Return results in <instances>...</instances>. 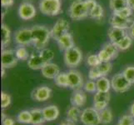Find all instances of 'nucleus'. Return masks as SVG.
I'll return each instance as SVG.
<instances>
[{
	"mask_svg": "<svg viewBox=\"0 0 134 125\" xmlns=\"http://www.w3.org/2000/svg\"><path fill=\"white\" fill-rule=\"evenodd\" d=\"M127 4L128 7H130L134 11V0H127Z\"/></svg>",
	"mask_w": 134,
	"mask_h": 125,
	"instance_id": "obj_48",
	"label": "nucleus"
},
{
	"mask_svg": "<svg viewBox=\"0 0 134 125\" xmlns=\"http://www.w3.org/2000/svg\"><path fill=\"white\" fill-rule=\"evenodd\" d=\"M14 0H1V5L3 8H9L13 5Z\"/></svg>",
	"mask_w": 134,
	"mask_h": 125,
	"instance_id": "obj_44",
	"label": "nucleus"
},
{
	"mask_svg": "<svg viewBox=\"0 0 134 125\" xmlns=\"http://www.w3.org/2000/svg\"><path fill=\"white\" fill-rule=\"evenodd\" d=\"M109 24L112 27L128 30L130 29V27L134 24V18L131 17L129 18H123L116 14V13H113L109 19Z\"/></svg>",
	"mask_w": 134,
	"mask_h": 125,
	"instance_id": "obj_10",
	"label": "nucleus"
},
{
	"mask_svg": "<svg viewBox=\"0 0 134 125\" xmlns=\"http://www.w3.org/2000/svg\"><path fill=\"white\" fill-rule=\"evenodd\" d=\"M17 120L18 123H31L32 122V115H31V112L27 110H24L18 113V117H17Z\"/></svg>",
	"mask_w": 134,
	"mask_h": 125,
	"instance_id": "obj_29",
	"label": "nucleus"
},
{
	"mask_svg": "<svg viewBox=\"0 0 134 125\" xmlns=\"http://www.w3.org/2000/svg\"><path fill=\"white\" fill-rule=\"evenodd\" d=\"M39 125H42V124H39Z\"/></svg>",
	"mask_w": 134,
	"mask_h": 125,
	"instance_id": "obj_52",
	"label": "nucleus"
},
{
	"mask_svg": "<svg viewBox=\"0 0 134 125\" xmlns=\"http://www.w3.org/2000/svg\"><path fill=\"white\" fill-rule=\"evenodd\" d=\"M83 89L87 93H97L98 92L96 82H94L93 80H91V79L85 83L83 86Z\"/></svg>",
	"mask_w": 134,
	"mask_h": 125,
	"instance_id": "obj_39",
	"label": "nucleus"
},
{
	"mask_svg": "<svg viewBox=\"0 0 134 125\" xmlns=\"http://www.w3.org/2000/svg\"><path fill=\"white\" fill-rule=\"evenodd\" d=\"M130 114L134 118V103L131 105V107H130Z\"/></svg>",
	"mask_w": 134,
	"mask_h": 125,
	"instance_id": "obj_49",
	"label": "nucleus"
},
{
	"mask_svg": "<svg viewBox=\"0 0 134 125\" xmlns=\"http://www.w3.org/2000/svg\"><path fill=\"white\" fill-rule=\"evenodd\" d=\"M127 6V0H109V7L113 12H118Z\"/></svg>",
	"mask_w": 134,
	"mask_h": 125,
	"instance_id": "obj_25",
	"label": "nucleus"
},
{
	"mask_svg": "<svg viewBox=\"0 0 134 125\" xmlns=\"http://www.w3.org/2000/svg\"><path fill=\"white\" fill-rule=\"evenodd\" d=\"M108 102H94L93 103V108L98 110V112L105 109L106 108H108Z\"/></svg>",
	"mask_w": 134,
	"mask_h": 125,
	"instance_id": "obj_43",
	"label": "nucleus"
},
{
	"mask_svg": "<svg viewBox=\"0 0 134 125\" xmlns=\"http://www.w3.org/2000/svg\"><path fill=\"white\" fill-rule=\"evenodd\" d=\"M132 41H133V39L127 34L125 38H123L121 41L118 42V43L117 44H115V45L118 47L119 51H125V50L128 49L132 46Z\"/></svg>",
	"mask_w": 134,
	"mask_h": 125,
	"instance_id": "obj_28",
	"label": "nucleus"
},
{
	"mask_svg": "<svg viewBox=\"0 0 134 125\" xmlns=\"http://www.w3.org/2000/svg\"><path fill=\"white\" fill-rule=\"evenodd\" d=\"M58 45L59 48L63 50V51H67L68 49L72 48V47H74V41H73V38H72V35L68 32V33L63 34L61 37L56 40Z\"/></svg>",
	"mask_w": 134,
	"mask_h": 125,
	"instance_id": "obj_15",
	"label": "nucleus"
},
{
	"mask_svg": "<svg viewBox=\"0 0 134 125\" xmlns=\"http://www.w3.org/2000/svg\"><path fill=\"white\" fill-rule=\"evenodd\" d=\"M14 51H15V54H16L17 58L18 60H21V61H25V60H27L30 56L29 53V51L27 50L25 46L18 45V47H17Z\"/></svg>",
	"mask_w": 134,
	"mask_h": 125,
	"instance_id": "obj_27",
	"label": "nucleus"
},
{
	"mask_svg": "<svg viewBox=\"0 0 134 125\" xmlns=\"http://www.w3.org/2000/svg\"><path fill=\"white\" fill-rule=\"evenodd\" d=\"M52 94V89L48 86H40L32 92L31 97L32 99L38 102H44L50 99Z\"/></svg>",
	"mask_w": 134,
	"mask_h": 125,
	"instance_id": "obj_13",
	"label": "nucleus"
},
{
	"mask_svg": "<svg viewBox=\"0 0 134 125\" xmlns=\"http://www.w3.org/2000/svg\"><path fill=\"white\" fill-rule=\"evenodd\" d=\"M55 84L58 87L67 88L68 87V73L63 72L58 73V75L54 78Z\"/></svg>",
	"mask_w": 134,
	"mask_h": 125,
	"instance_id": "obj_26",
	"label": "nucleus"
},
{
	"mask_svg": "<svg viewBox=\"0 0 134 125\" xmlns=\"http://www.w3.org/2000/svg\"><path fill=\"white\" fill-rule=\"evenodd\" d=\"M18 59L16 57L15 51L12 49H3L2 51V67L11 68L15 67Z\"/></svg>",
	"mask_w": 134,
	"mask_h": 125,
	"instance_id": "obj_12",
	"label": "nucleus"
},
{
	"mask_svg": "<svg viewBox=\"0 0 134 125\" xmlns=\"http://www.w3.org/2000/svg\"><path fill=\"white\" fill-rule=\"evenodd\" d=\"M74 123H73V122L70 121V120L67 119L66 121H63V122H62V123H60L59 125H75Z\"/></svg>",
	"mask_w": 134,
	"mask_h": 125,
	"instance_id": "obj_47",
	"label": "nucleus"
},
{
	"mask_svg": "<svg viewBox=\"0 0 134 125\" xmlns=\"http://www.w3.org/2000/svg\"><path fill=\"white\" fill-rule=\"evenodd\" d=\"M87 102V95L82 89L76 90L71 97V104L76 107H82Z\"/></svg>",
	"mask_w": 134,
	"mask_h": 125,
	"instance_id": "obj_19",
	"label": "nucleus"
},
{
	"mask_svg": "<svg viewBox=\"0 0 134 125\" xmlns=\"http://www.w3.org/2000/svg\"><path fill=\"white\" fill-rule=\"evenodd\" d=\"M1 99H2V108H6L11 104V96L5 92H2L1 94Z\"/></svg>",
	"mask_w": 134,
	"mask_h": 125,
	"instance_id": "obj_40",
	"label": "nucleus"
},
{
	"mask_svg": "<svg viewBox=\"0 0 134 125\" xmlns=\"http://www.w3.org/2000/svg\"><path fill=\"white\" fill-rule=\"evenodd\" d=\"M31 29L33 34V44L35 48L38 51L45 48L52 37L51 31L43 25H34Z\"/></svg>",
	"mask_w": 134,
	"mask_h": 125,
	"instance_id": "obj_1",
	"label": "nucleus"
},
{
	"mask_svg": "<svg viewBox=\"0 0 134 125\" xmlns=\"http://www.w3.org/2000/svg\"><path fill=\"white\" fill-rule=\"evenodd\" d=\"M39 54L40 56L43 58V59L46 63H50L54 58V53L52 49L45 48H43L42 50H39Z\"/></svg>",
	"mask_w": 134,
	"mask_h": 125,
	"instance_id": "obj_30",
	"label": "nucleus"
},
{
	"mask_svg": "<svg viewBox=\"0 0 134 125\" xmlns=\"http://www.w3.org/2000/svg\"><path fill=\"white\" fill-rule=\"evenodd\" d=\"M11 40V30L9 29V28L3 24H2V47L4 48L9 44Z\"/></svg>",
	"mask_w": 134,
	"mask_h": 125,
	"instance_id": "obj_23",
	"label": "nucleus"
},
{
	"mask_svg": "<svg viewBox=\"0 0 134 125\" xmlns=\"http://www.w3.org/2000/svg\"><path fill=\"white\" fill-rule=\"evenodd\" d=\"M118 123L124 125H134V118L131 114H126L119 119Z\"/></svg>",
	"mask_w": 134,
	"mask_h": 125,
	"instance_id": "obj_41",
	"label": "nucleus"
},
{
	"mask_svg": "<svg viewBox=\"0 0 134 125\" xmlns=\"http://www.w3.org/2000/svg\"><path fill=\"white\" fill-rule=\"evenodd\" d=\"M82 111L80 110L79 107L76 106H72L69 108L67 112V119L70 120L73 123H77L78 120H80Z\"/></svg>",
	"mask_w": 134,
	"mask_h": 125,
	"instance_id": "obj_22",
	"label": "nucleus"
},
{
	"mask_svg": "<svg viewBox=\"0 0 134 125\" xmlns=\"http://www.w3.org/2000/svg\"><path fill=\"white\" fill-rule=\"evenodd\" d=\"M128 34L127 30L118 29V28L115 27H110V29L108 31V36L111 43L114 44H117L118 42L121 41L123 38Z\"/></svg>",
	"mask_w": 134,
	"mask_h": 125,
	"instance_id": "obj_14",
	"label": "nucleus"
},
{
	"mask_svg": "<svg viewBox=\"0 0 134 125\" xmlns=\"http://www.w3.org/2000/svg\"><path fill=\"white\" fill-rule=\"evenodd\" d=\"M14 41L18 45L20 46H27L33 44V34L32 29L27 28H22L15 32Z\"/></svg>",
	"mask_w": 134,
	"mask_h": 125,
	"instance_id": "obj_7",
	"label": "nucleus"
},
{
	"mask_svg": "<svg viewBox=\"0 0 134 125\" xmlns=\"http://www.w3.org/2000/svg\"><path fill=\"white\" fill-rule=\"evenodd\" d=\"M43 117L46 122H51L57 119L59 115V109L56 105H48L43 109Z\"/></svg>",
	"mask_w": 134,
	"mask_h": 125,
	"instance_id": "obj_18",
	"label": "nucleus"
},
{
	"mask_svg": "<svg viewBox=\"0 0 134 125\" xmlns=\"http://www.w3.org/2000/svg\"><path fill=\"white\" fill-rule=\"evenodd\" d=\"M93 99L94 102H108L109 103L110 94L109 92H97L93 97Z\"/></svg>",
	"mask_w": 134,
	"mask_h": 125,
	"instance_id": "obj_32",
	"label": "nucleus"
},
{
	"mask_svg": "<svg viewBox=\"0 0 134 125\" xmlns=\"http://www.w3.org/2000/svg\"><path fill=\"white\" fill-rule=\"evenodd\" d=\"M97 89L98 92H109L110 89L112 88L111 81L106 76L99 78L98 80H96Z\"/></svg>",
	"mask_w": 134,
	"mask_h": 125,
	"instance_id": "obj_21",
	"label": "nucleus"
},
{
	"mask_svg": "<svg viewBox=\"0 0 134 125\" xmlns=\"http://www.w3.org/2000/svg\"><path fill=\"white\" fill-rule=\"evenodd\" d=\"M69 28H70V24L68 20L64 19V18H59L54 24L52 29L50 30L51 36L53 39L57 40L63 34L69 32Z\"/></svg>",
	"mask_w": 134,
	"mask_h": 125,
	"instance_id": "obj_11",
	"label": "nucleus"
},
{
	"mask_svg": "<svg viewBox=\"0 0 134 125\" xmlns=\"http://www.w3.org/2000/svg\"><path fill=\"white\" fill-rule=\"evenodd\" d=\"M103 15H104V9L98 3L93 10L90 13L89 17L92 18H94V19H97V20H101L102 18H103Z\"/></svg>",
	"mask_w": 134,
	"mask_h": 125,
	"instance_id": "obj_31",
	"label": "nucleus"
},
{
	"mask_svg": "<svg viewBox=\"0 0 134 125\" xmlns=\"http://www.w3.org/2000/svg\"><path fill=\"white\" fill-rule=\"evenodd\" d=\"M68 14L73 20H82L88 17V11L84 0H74L68 8Z\"/></svg>",
	"mask_w": 134,
	"mask_h": 125,
	"instance_id": "obj_3",
	"label": "nucleus"
},
{
	"mask_svg": "<svg viewBox=\"0 0 134 125\" xmlns=\"http://www.w3.org/2000/svg\"><path fill=\"white\" fill-rule=\"evenodd\" d=\"M43 58L40 56L39 53H32L29 59H27V66H29L31 69L34 70H38V69H42L45 64H47Z\"/></svg>",
	"mask_w": 134,
	"mask_h": 125,
	"instance_id": "obj_16",
	"label": "nucleus"
},
{
	"mask_svg": "<svg viewBox=\"0 0 134 125\" xmlns=\"http://www.w3.org/2000/svg\"><path fill=\"white\" fill-rule=\"evenodd\" d=\"M103 77L98 69V67H91L89 73H88V78L91 80H98L99 78Z\"/></svg>",
	"mask_w": 134,
	"mask_h": 125,
	"instance_id": "obj_38",
	"label": "nucleus"
},
{
	"mask_svg": "<svg viewBox=\"0 0 134 125\" xmlns=\"http://www.w3.org/2000/svg\"><path fill=\"white\" fill-rule=\"evenodd\" d=\"M117 125H124V124H122V123H118Z\"/></svg>",
	"mask_w": 134,
	"mask_h": 125,
	"instance_id": "obj_51",
	"label": "nucleus"
},
{
	"mask_svg": "<svg viewBox=\"0 0 134 125\" xmlns=\"http://www.w3.org/2000/svg\"><path fill=\"white\" fill-rule=\"evenodd\" d=\"M98 58L102 63L111 62V60H113L112 56H111V55L103 48H102V49L98 52Z\"/></svg>",
	"mask_w": 134,
	"mask_h": 125,
	"instance_id": "obj_37",
	"label": "nucleus"
},
{
	"mask_svg": "<svg viewBox=\"0 0 134 125\" xmlns=\"http://www.w3.org/2000/svg\"><path fill=\"white\" fill-rule=\"evenodd\" d=\"M99 115H100L101 123H103V124H108L112 122L113 119L112 110L108 108H106L105 109L100 111Z\"/></svg>",
	"mask_w": 134,
	"mask_h": 125,
	"instance_id": "obj_24",
	"label": "nucleus"
},
{
	"mask_svg": "<svg viewBox=\"0 0 134 125\" xmlns=\"http://www.w3.org/2000/svg\"><path fill=\"white\" fill-rule=\"evenodd\" d=\"M84 1L86 3V7L87 8V11H88V17H89L90 13L93 10L98 3H97L96 0H84Z\"/></svg>",
	"mask_w": 134,
	"mask_h": 125,
	"instance_id": "obj_42",
	"label": "nucleus"
},
{
	"mask_svg": "<svg viewBox=\"0 0 134 125\" xmlns=\"http://www.w3.org/2000/svg\"><path fill=\"white\" fill-rule=\"evenodd\" d=\"M122 74L132 84L134 83V66H127L122 71Z\"/></svg>",
	"mask_w": 134,
	"mask_h": 125,
	"instance_id": "obj_34",
	"label": "nucleus"
},
{
	"mask_svg": "<svg viewBox=\"0 0 134 125\" xmlns=\"http://www.w3.org/2000/svg\"><path fill=\"white\" fill-rule=\"evenodd\" d=\"M101 63L98 54H90L87 58V63L90 67H98Z\"/></svg>",
	"mask_w": 134,
	"mask_h": 125,
	"instance_id": "obj_35",
	"label": "nucleus"
},
{
	"mask_svg": "<svg viewBox=\"0 0 134 125\" xmlns=\"http://www.w3.org/2000/svg\"><path fill=\"white\" fill-rule=\"evenodd\" d=\"M39 10L47 16H57L62 13L61 0H40Z\"/></svg>",
	"mask_w": 134,
	"mask_h": 125,
	"instance_id": "obj_2",
	"label": "nucleus"
},
{
	"mask_svg": "<svg viewBox=\"0 0 134 125\" xmlns=\"http://www.w3.org/2000/svg\"><path fill=\"white\" fill-rule=\"evenodd\" d=\"M113 13H116V14H118V16L122 17L123 18H129L132 17V15H133V10L128 6L121 9V10H119L118 12H113Z\"/></svg>",
	"mask_w": 134,
	"mask_h": 125,
	"instance_id": "obj_36",
	"label": "nucleus"
},
{
	"mask_svg": "<svg viewBox=\"0 0 134 125\" xmlns=\"http://www.w3.org/2000/svg\"><path fill=\"white\" fill-rule=\"evenodd\" d=\"M15 122L12 118L6 117L5 118H3L2 120V124L3 125H14Z\"/></svg>",
	"mask_w": 134,
	"mask_h": 125,
	"instance_id": "obj_45",
	"label": "nucleus"
},
{
	"mask_svg": "<svg viewBox=\"0 0 134 125\" xmlns=\"http://www.w3.org/2000/svg\"><path fill=\"white\" fill-rule=\"evenodd\" d=\"M5 69L6 68H4L2 67V77H3L4 74H5Z\"/></svg>",
	"mask_w": 134,
	"mask_h": 125,
	"instance_id": "obj_50",
	"label": "nucleus"
},
{
	"mask_svg": "<svg viewBox=\"0 0 134 125\" xmlns=\"http://www.w3.org/2000/svg\"><path fill=\"white\" fill-rule=\"evenodd\" d=\"M68 73V87L70 89L76 90L82 89L84 86L83 78L80 72L75 69H71Z\"/></svg>",
	"mask_w": 134,
	"mask_h": 125,
	"instance_id": "obj_9",
	"label": "nucleus"
},
{
	"mask_svg": "<svg viewBox=\"0 0 134 125\" xmlns=\"http://www.w3.org/2000/svg\"><path fill=\"white\" fill-rule=\"evenodd\" d=\"M98 67V69H99V71L103 77L108 75L113 68V65H112V63H111V62L101 63Z\"/></svg>",
	"mask_w": 134,
	"mask_h": 125,
	"instance_id": "obj_33",
	"label": "nucleus"
},
{
	"mask_svg": "<svg viewBox=\"0 0 134 125\" xmlns=\"http://www.w3.org/2000/svg\"><path fill=\"white\" fill-rule=\"evenodd\" d=\"M42 71V74L46 78H49V79H54L58 73H60V68L59 67L53 63H48L45 64V66L41 69Z\"/></svg>",
	"mask_w": 134,
	"mask_h": 125,
	"instance_id": "obj_17",
	"label": "nucleus"
},
{
	"mask_svg": "<svg viewBox=\"0 0 134 125\" xmlns=\"http://www.w3.org/2000/svg\"><path fill=\"white\" fill-rule=\"evenodd\" d=\"M80 121L84 125H98L101 123L99 112L94 108H87L82 111Z\"/></svg>",
	"mask_w": 134,
	"mask_h": 125,
	"instance_id": "obj_5",
	"label": "nucleus"
},
{
	"mask_svg": "<svg viewBox=\"0 0 134 125\" xmlns=\"http://www.w3.org/2000/svg\"><path fill=\"white\" fill-rule=\"evenodd\" d=\"M18 16L23 20H31L35 18L37 14V10L34 5L30 2H23L18 10Z\"/></svg>",
	"mask_w": 134,
	"mask_h": 125,
	"instance_id": "obj_8",
	"label": "nucleus"
},
{
	"mask_svg": "<svg viewBox=\"0 0 134 125\" xmlns=\"http://www.w3.org/2000/svg\"><path fill=\"white\" fill-rule=\"evenodd\" d=\"M63 60L68 68H76L82 61V53L77 47H72L64 52Z\"/></svg>",
	"mask_w": 134,
	"mask_h": 125,
	"instance_id": "obj_4",
	"label": "nucleus"
},
{
	"mask_svg": "<svg viewBox=\"0 0 134 125\" xmlns=\"http://www.w3.org/2000/svg\"><path fill=\"white\" fill-rule=\"evenodd\" d=\"M111 84H112V89L117 93L127 92L132 85L122 74V73L115 74L112 78Z\"/></svg>",
	"mask_w": 134,
	"mask_h": 125,
	"instance_id": "obj_6",
	"label": "nucleus"
},
{
	"mask_svg": "<svg viewBox=\"0 0 134 125\" xmlns=\"http://www.w3.org/2000/svg\"><path fill=\"white\" fill-rule=\"evenodd\" d=\"M127 32H128V35L130 36L132 39H134V24L130 27V29L127 30Z\"/></svg>",
	"mask_w": 134,
	"mask_h": 125,
	"instance_id": "obj_46",
	"label": "nucleus"
},
{
	"mask_svg": "<svg viewBox=\"0 0 134 125\" xmlns=\"http://www.w3.org/2000/svg\"><path fill=\"white\" fill-rule=\"evenodd\" d=\"M32 115V122L31 123L33 125H39L43 124L46 122V120L43 117V110L40 108H34L30 110Z\"/></svg>",
	"mask_w": 134,
	"mask_h": 125,
	"instance_id": "obj_20",
	"label": "nucleus"
}]
</instances>
